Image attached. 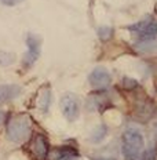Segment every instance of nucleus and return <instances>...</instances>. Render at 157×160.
I'll use <instances>...</instances> for the list:
<instances>
[{"label":"nucleus","instance_id":"11","mask_svg":"<svg viewBox=\"0 0 157 160\" xmlns=\"http://www.w3.org/2000/svg\"><path fill=\"white\" fill-rule=\"evenodd\" d=\"M50 105H51V91H50V88H46L37 97V108L42 113H47Z\"/></svg>","mask_w":157,"mask_h":160},{"label":"nucleus","instance_id":"2","mask_svg":"<svg viewBox=\"0 0 157 160\" xmlns=\"http://www.w3.org/2000/svg\"><path fill=\"white\" fill-rule=\"evenodd\" d=\"M121 151L125 160H138L143 149V137L136 128H127L121 137Z\"/></svg>","mask_w":157,"mask_h":160},{"label":"nucleus","instance_id":"12","mask_svg":"<svg viewBox=\"0 0 157 160\" xmlns=\"http://www.w3.org/2000/svg\"><path fill=\"white\" fill-rule=\"evenodd\" d=\"M79 153L71 146H61L54 151V160H69L73 158H77Z\"/></svg>","mask_w":157,"mask_h":160},{"label":"nucleus","instance_id":"9","mask_svg":"<svg viewBox=\"0 0 157 160\" xmlns=\"http://www.w3.org/2000/svg\"><path fill=\"white\" fill-rule=\"evenodd\" d=\"M22 88L18 84H2L0 86V105L18 98Z\"/></svg>","mask_w":157,"mask_h":160},{"label":"nucleus","instance_id":"10","mask_svg":"<svg viewBox=\"0 0 157 160\" xmlns=\"http://www.w3.org/2000/svg\"><path fill=\"white\" fill-rule=\"evenodd\" d=\"M135 48L145 54H152L157 51V38H146L141 39L135 43Z\"/></svg>","mask_w":157,"mask_h":160},{"label":"nucleus","instance_id":"7","mask_svg":"<svg viewBox=\"0 0 157 160\" xmlns=\"http://www.w3.org/2000/svg\"><path fill=\"white\" fill-rule=\"evenodd\" d=\"M112 82V76L105 68H95L90 73L88 83L92 88H105Z\"/></svg>","mask_w":157,"mask_h":160},{"label":"nucleus","instance_id":"16","mask_svg":"<svg viewBox=\"0 0 157 160\" xmlns=\"http://www.w3.org/2000/svg\"><path fill=\"white\" fill-rule=\"evenodd\" d=\"M14 61V55L8 54V52H0V64L2 65H8Z\"/></svg>","mask_w":157,"mask_h":160},{"label":"nucleus","instance_id":"1","mask_svg":"<svg viewBox=\"0 0 157 160\" xmlns=\"http://www.w3.org/2000/svg\"><path fill=\"white\" fill-rule=\"evenodd\" d=\"M7 138L8 141L14 142V144H21L28 139L31 134V119L25 113H19V115L11 116V119L7 123Z\"/></svg>","mask_w":157,"mask_h":160},{"label":"nucleus","instance_id":"14","mask_svg":"<svg viewBox=\"0 0 157 160\" xmlns=\"http://www.w3.org/2000/svg\"><path fill=\"white\" fill-rule=\"evenodd\" d=\"M113 36V29L110 28V26H101V28L98 29V38L99 40H102V42H106V40L112 39Z\"/></svg>","mask_w":157,"mask_h":160},{"label":"nucleus","instance_id":"8","mask_svg":"<svg viewBox=\"0 0 157 160\" xmlns=\"http://www.w3.org/2000/svg\"><path fill=\"white\" fill-rule=\"evenodd\" d=\"M31 149H32L33 155L39 160H46L48 158V152H50V142H48L47 137L43 134H36L32 141Z\"/></svg>","mask_w":157,"mask_h":160},{"label":"nucleus","instance_id":"4","mask_svg":"<svg viewBox=\"0 0 157 160\" xmlns=\"http://www.w3.org/2000/svg\"><path fill=\"white\" fill-rule=\"evenodd\" d=\"M25 42H26V46H28V51H26V54L24 57L22 64H24L25 68H31V66L37 61L39 57H40L43 40H42L40 36L35 35V33H28Z\"/></svg>","mask_w":157,"mask_h":160},{"label":"nucleus","instance_id":"15","mask_svg":"<svg viewBox=\"0 0 157 160\" xmlns=\"http://www.w3.org/2000/svg\"><path fill=\"white\" fill-rule=\"evenodd\" d=\"M120 84H121L123 88H125V90H134V88L138 87V82H136L135 79H131V78H123Z\"/></svg>","mask_w":157,"mask_h":160},{"label":"nucleus","instance_id":"6","mask_svg":"<svg viewBox=\"0 0 157 160\" xmlns=\"http://www.w3.org/2000/svg\"><path fill=\"white\" fill-rule=\"evenodd\" d=\"M156 113V106L150 99L141 98L136 101L135 108H134V115L136 119L142 120V122H148L155 116Z\"/></svg>","mask_w":157,"mask_h":160},{"label":"nucleus","instance_id":"17","mask_svg":"<svg viewBox=\"0 0 157 160\" xmlns=\"http://www.w3.org/2000/svg\"><path fill=\"white\" fill-rule=\"evenodd\" d=\"M24 0H0L3 6H7V7H14V6H18L19 3H22Z\"/></svg>","mask_w":157,"mask_h":160},{"label":"nucleus","instance_id":"5","mask_svg":"<svg viewBox=\"0 0 157 160\" xmlns=\"http://www.w3.org/2000/svg\"><path fill=\"white\" fill-rule=\"evenodd\" d=\"M130 32H134L139 35L142 39L146 38H157V19L153 17H148V18L138 21L132 25L127 26Z\"/></svg>","mask_w":157,"mask_h":160},{"label":"nucleus","instance_id":"13","mask_svg":"<svg viewBox=\"0 0 157 160\" xmlns=\"http://www.w3.org/2000/svg\"><path fill=\"white\" fill-rule=\"evenodd\" d=\"M106 134H108V127H106L105 124L96 126L95 130L92 131V134H91V141L92 142H101L102 139L106 137Z\"/></svg>","mask_w":157,"mask_h":160},{"label":"nucleus","instance_id":"18","mask_svg":"<svg viewBox=\"0 0 157 160\" xmlns=\"http://www.w3.org/2000/svg\"><path fill=\"white\" fill-rule=\"evenodd\" d=\"M4 116H6V113H4V112H0V124H2V123L4 122Z\"/></svg>","mask_w":157,"mask_h":160},{"label":"nucleus","instance_id":"3","mask_svg":"<svg viewBox=\"0 0 157 160\" xmlns=\"http://www.w3.org/2000/svg\"><path fill=\"white\" fill-rule=\"evenodd\" d=\"M61 112L68 122H75L80 115V99L73 92H66L61 97Z\"/></svg>","mask_w":157,"mask_h":160},{"label":"nucleus","instance_id":"20","mask_svg":"<svg viewBox=\"0 0 157 160\" xmlns=\"http://www.w3.org/2000/svg\"><path fill=\"white\" fill-rule=\"evenodd\" d=\"M156 128H157V123H156Z\"/></svg>","mask_w":157,"mask_h":160},{"label":"nucleus","instance_id":"19","mask_svg":"<svg viewBox=\"0 0 157 160\" xmlns=\"http://www.w3.org/2000/svg\"><path fill=\"white\" fill-rule=\"evenodd\" d=\"M98 160H112V159H106V158H101V159H98Z\"/></svg>","mask_w":157,"mask_h":160}]
</instances>
